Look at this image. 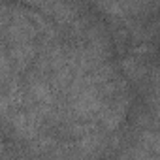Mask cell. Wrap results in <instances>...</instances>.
<instances>
[{
    "label": "cell",
    "mask_w": 160,
    "mask_h": 160,
    "mask_svg": "<svg viewBox=\"0 0 160 160\" xmlns=\"http://www.w3.org/2000/svg\"><path fill=\"white\" fill-rule=\"evenodd\" d=\"M141 147L145 151H152V152H158L160 151V134L158 132H145L141 136Z\"/></svg>",
    "instance_id": "1"
}]
</instances>
